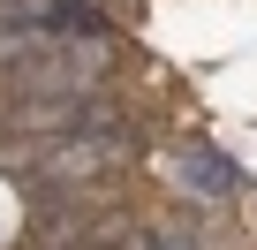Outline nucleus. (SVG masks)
Returning a JSON list of instances; mask_svg holds the SVG:
<instances>
[{"mask_svg": "<svg viewBox=\"0 0 257 250\" xmlns=\"http://www.w3.org/2000/svg\"><path fill=\"white\" fill-rule=\"evenodd\" d=\"M182 182H197V190L227 197V190H234V167H227V159H212V152H189V159H182Z\"/></svg>", "mask_w": 257, "mask_h": 250, "instance_id": "2", "label": "nucleus"}, {"mask_svg": "<svg viewBox=\"0 0 257 250\" xmlns=\"http://www.w3.org/2000/svg\"><path fill=\"white\" fill-rule=\"evenodd\" d=\"M121 159V129H83V137H53V144H8L0 152V167L16 175H91Z\"/></svg>", "mask_w": 257, "mask_h": 250, "instance_id": "1", "label": "nucleus"}, {"mask_svg": "<svg viewBox=\"0 0 257 250\" xmlns=\"http://www.w3.org/2000/svg\"><path fill=\"white\" fill-rule=\"evenodd\" d=\"M83 250H113V242H106V235H98V242H83Z\"/></svg>", "mask_w": 257, "mask_h": 250, "instance_id": "3", "label": "nucleus"}]
</instances>
